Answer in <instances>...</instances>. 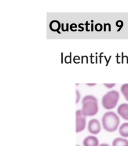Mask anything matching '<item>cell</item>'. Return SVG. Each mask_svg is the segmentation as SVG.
<instances>
[{"label":"cell","instance_id":"9","mask_svg":"<svg viewBox=\"0 0 128 146\" xmlns=\"http://www.w3.org/2000/svg\"><path fill=\"white\" fill-rule=\"evenodd\" d=\"M118 132L122 137H128V123H122L119 127Z\"/></svg>","mask_w":128,"mask_h":146},{"label":"cell","instance_id":"14","mask_svg":"<svg viewBox=\"0 0 128 146\" xmlns=\"http://www.w3.org/2000/svg\"><path fill=\"white\" fill-rule=\"evenodd\" d=\"M104 85L105 86H106V87H107L108 88H111L113 87L116 85V84L115 83H113V84H112V83H107V84H104Z\"/></svg>","mask_w":128,"mask_h":146},{"label":"cell","instance_id":"5","mask_svg":"<svg viewBox=\"0 0 128 146\" xmlns=\"http://www.w3.org/2000/svg\"><path fill=\"white\" fill-rule=\"evenodd\" d=\"M87 128L89 132L92 135H97L101 131L100 123L96 119H92L89 121Z\"/></svg>","mask_w":128,"mask_h":146},{"label":"cell","instance_id":"3","mask_svg":"<svg viewBox=\"0 0 128 146\" xmlns=\"http://www.w3.org/2000/svg\"><path fill=\"white\" fill-rule=\"evenodd\" d=\"M120 99V94L117 91L112 90L105 94L102 98V106L106 110L114 108Z\"/></svg>","mask_w":128,"mask_h":146},{"label":"cell","instance_id":"10","mask_svg":"<svg viewBox=\"0 0 128 146\" xmlns=\"http://www.w3.org/2000/svg\"><path fill=\"white\" fill-rule=\"evenodd\" d=\"M60 27H61V24L57 20H53L51 21L49 24V28L53 31L58 32L59 33V30Z\"/></svg>","mask_w":128,"mask_h":146},{"label":"cell","instance_id":"13","mask_svg":"<svg viewBox=\"0 0 128 146\" xmlns=\"http://www.w3.org/2000/svg\"><path fill=\"white\" fill-rule=\"evenodd\" d=\"M76 103H78L80 100V92L76 90Z\"/></svg>","mask_w":128,"mask_h":146},{"label":"cell","instance_id":"7","mask_svg":"<svg viewBox=\"0 0 128 146\" xmlns=\"http://www.w3.org/2000/svg\"><path fill=\"white\" fill-rule=\"evenodd\" d=\"M117 113L122 119L128 121V104H120L117 108Z\"/></svg>","mask_w":128,"mask_h":146},{"label":"cell","instance_id":"1","mask_svg":"<svg viewBox=\"0 0 128 146\" xmlns=\"http://www.w3.org/2000/svg\"><path fill=\"white\" fill-rule=\"evenodd\" d=\"M82 111L86 116H93L98 112V101L94 96H85L82 99Z\"/></svg>","mask_w":128,"mask_h":146},{"label":"cell","instance_id":"11","mask_svg":"<svg viewBox=\"0 0 128 146\" xmlns=\"http://www.w3.org/2000/svg\"><path fill=\"white\" fill-rule=\"evenodd\" d=\"M121 92L124 96L125 99L128 101V83H125L121 87Z\"/></svg>","mask_w":128,"mask_h":146},{"label":"cell","instance_id":"17","mask_svg":"<svg viewBox=\"0 0 128 146\" xmlns=\"http://www.w3.org/2000/svg\"><path fill=\"white\" fill-rule=\"evenodd\" d=\"M76 146H80V145H76Z\"/></svg>","mask_w":128,"mask_h":146},{"label":"cell","instance_id":"6","mask_svg":"<svg viewBox=\"0 0 128 146\" xmlns=\"http://www.w3.org/2000/svg\"><path fill=\"white\" fill-rule=\"evenodd\" d=\"M83 146H99V139L95 136L89 135L85 137L83 141Z\"/></svg>","mask_w":128,"mask_h":146},{"label":"cell","instance_id":"16","mask_svg":"<svg viewBox=\"0 0 128 146\" xmlns=\"http://www.w3.org/2000/svg\"><path fill=\"white\" fill-rule=\"evenodd\" d=\"M87 86H95V85H96V84H87Z\"/></svg>","mask_w":128,"mask_h":146},{"label":"cell","instance_id":"2","mask_svg":"<svg viewBox=\"0 0 128 146\" xmlns=\"http://www.w3.org/2000/svg\"><path fill=\"white\" fill-rule=\"evenodd\" d=\"M101 123L103 128L109 132L116 131L120 125V120L118 115L113 111L105 112L102 117Z\"/></svg>","mask_w":128,"mask_h":146},{"label":"cell","instance_id":"4","mask_svg":"<svg viewBox=\"0 0 128 146\" xmlns=\"http://www.w3.org/2000/svg\"><path fill=\"white\" fill-rule=\"evenodd\" d=\"M76 133L83 131L86 125V116L83 113L82 110H78L76 111Z\"/></svg>","mask_w":128,"mask_h":146},{"label":"cell","instance_id":"15","mask_svg":"<svg viewBox=\"0 0 128 146\" xmlns=\"http://www.w3.org/2000/svg\"><path fill=\"white\" fill-rule=\"evenodd\" d=\"M99 146H110V145L106 143H102V144H100Z\"/></svg>","mask_w":128,"mask_h":146},{"label":"cell","instance_id":"8","mask_svg":"<svg viewBox=\"0 0 128 146\" xmlns=\"http://www.w3.org/2000/svg\"><path fill=\"white\" fill-rule=\"evenodd\" d=\"M112 146H128V140L124 137L115 138L112 141Z\"/></svg>","mask_w":128,"mask_h":146},{"label":"cell","instance_id":"12","mask_svg":"<svg viewBox=\"0 0 128 146\" xmlns=\"http://www.w3.org/2000/svg\"><path fill=\"white\" fill-rule=\"evenodd\" d=\"M95 29L97 31H100L103 29V26L100 23H97L95 26Z\"/></svg>","mask_w":128,"mask_h":146}]
</instances>
